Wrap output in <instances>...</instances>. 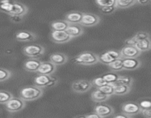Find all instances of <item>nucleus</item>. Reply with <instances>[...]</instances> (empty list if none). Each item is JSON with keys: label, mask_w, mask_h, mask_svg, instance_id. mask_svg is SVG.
<instances>
[{"label": "nucleus", "mask_w": 151, "mask_h": 118, "mask_svg": "<svg viewBox=\"0 0 151 118\" xmlns=\"http://www.w3.org/2000/svg\"><path fill=\"white\" fill-rule=\"evenodd\" d=\"M91 82L93 83V86H94L95 88H100V87L103 86L108 83L106 80L103 78V76L94 78L91 81Z\"/></svg>", "instance_id": "33"}, {"label": "nucleus", "mask_w": 151, "mask_h": 118, "mask_svg": "<svg viewBox=\"0 0 151 118\" xmlns=\"http://www.w3.org/2000/svg\"><path fill=\"white\" fill-rule=\"evenodd\" d=\"M122 112L128 114L130 117L137 115L142 112V109L139 104L135 102H127L122 106Z\"/></svg>", "instance_id": "10"}, {"label": "nucleus", "mask_w": 151, "mask_h": 118, "mask_svg": "<svg viewBox=\"0 0 151 118\" xmlns=\"http://www.w3.org/2000/svg\"><path fill=\"white\" fill-rule=\"evenodd\" d=\"M13 1L11 0H1L0 1V12L9 15L13 9Z\"/></svg>", "instance_id": "25"}, {"label": "nucleus", "mask_w": 151, "mask_h": 118, "mask_svg": "<svg viewBox=\"0 0 151 118\" xmlns=\"http://www.w3.org/2000/svg\"><path fill=\"white\" fill-rule=\"evenodd\" d=\"M92 87V82L88 80H78L72 83V90L77 94H84L89 91Z\"/></svg>", "instance_id": "6"}, {"label": "nucleus", "mask_w": 151, "mask_h": 118, "mask_svg": "<svg viewBox=\"0 0 151 118\" xmlns=\"http://www.w3.org/2000/svg\"><path fill=\"white\" fill-rule=\"evenodd\" d=\"M117 10L116 7L115 5L113 6H107V7H100V10L102 13L106 15H110L114 13Z\"/></svg>", "instance_id": "35"}, {"label": "nucleus", "mask_w": 151, "mask_h": 118, "mask_svg": "<svg viewBox=\"0 0 151 118\" xmlns=\"http://www.w3.org/2000/svg\"><path fill=\"white\" fill-rule=\"evenodd\" d=\"M83 13L81 11H71L65 16L64 19L69 24H81Z\"/></svg>", "instance_id": "20"}, {"label": "nucleus", "mask_w": 151, "mask_h": 118, "mask_svg": "<svg viewBox=\"0 0 151 118\" xmlns=\"http://www.w3.org/2000/svg\"><path fill=\"white\" fill-rule=\"evenodd\" d=\"M52 80L51 75L38 74L34 79V85L41 88H47V86Z\"/></svg>", "instance_id": "19"}, {"label": "nucleus", "mask_w": 151, "mask_h": 118, "mask_svg": "<svg viewBox=\"0 0 151 118\" xmlns=\"http://www.w3.org/2000/svg\"><path fill=\"white\" fill-rule=\"evenodd\" d=\"M111 72H119V71L124 70L123 69V63H122V58L117 59L114 61L111 62L110 64L108 65Z\"/></svg>", "instance_id": "27"}, {"label": "nucleus", "mask_w": 151, "mask_h": 118, "mask_svg": "<svg viewBox=\"0 0 151 118\" xmlns=\"http://www.w3.org/2000/svg\"><path fill=\"white\" fill-rule=\"evenodd\" d=\"M134 38H135V40L137 41H140V40L145 39V38H150V35L147 32H145V31H140V32H137L135 35H134Z\"/></svg>", "instance_id": "36"}, {"label": "nucleus", "mask_w": 151, "mask_h": 118, "mask_svg": "<svg viewBox=\"0 0 151 118\" xmlns=\"http://www.w3.org/2000/svg\"><path fill=\"white\" fill-rule=\"evenodd\" d=\"M41 60L38 58H29L27 59L24 63V69L27 72H37L40 65L41 63Z\"/></svg>", "instance_id": "16"}, {"label": "nucleus", "mask_w": 151, "mask_h": 118, "mask_svg": "<svg viewBox=\"0 0 151 118\" xmlns=\"http://www.w3.org/2000/svg\"><path fill=\"white\" fill-rule=\"evenodd\" d=\"M12 76V72L9 69L0 67V83L4 82L10 79Z\"/></svg>", "instance_id": "31"}, {"label": "nucleus", "mask_w": 151, "mask_h": 118, "mask_svg": "<svg viewBox=\"0 0 151 118\" xmlns=\"http://www.w3.org/2000/svg\"><path fill=\"white\" fill-rule=\"evenodd\" d=\"M91 97L93 101L95 102V103H103V102L109 100L111 96L108 95L107 94L103 92L100 88H96V89L91 92Z\"/></svg>", "instance_id": "21"}, {"label": "nucleus", "mask_w": 151, "mask_h": 118, "mask_svg": "<svg viewBox=\"0 0 151 118\" xmlns=\"http://www.w3.org/2000/svg\"><path fill=\"white\" fill-rule=\"evenodd\" d=\"M120 58H122V55H121L120 50H108V51L105 52V53H101L99 55L100 63L106 65L110 64L111 62L114 61L115 60Z\"/></svg>", "instance_id": "5"}, {"label": "nucleus", "mask_w": 151, "mask_h": 118, "mask_svg": "<svg viewBox=\"0 0 151 118\" xmlns=\"http://www.w3.org/2000/svg\"><path fill=\"white\" fill-rule=\"evenodd\" d=\"M140 107H141L142 110V109H147L151 108V99H144L142 100L139 103Z\"/></svg>", "instance_id": "37"}, {"label": "nucleus", "mask_w": 151, "mask_h": 118, "mask_svg": "<svg viewBox=\"0 0 151 118\" xmlns=\"http://www.w3.org/2000/svg\"><path fill=\"white\" fill-rule=\"evenodd\" d=\"M13 97V94L10 91L0 90V104H6Z\"/></svg>", "instance_id": "29"}, {"label": "nucleus", "mask_w": 151, "mask_h": 118, "mask_svg": "<svg viewBox=\"0 0 151 118\" xmlns=\"http://www.w3.org/2000/svg\"><path fill=\"white\" fill-rule=\"evenodd\" d=\"M44 94L43 88L37 86H27L23 87L19 91V97L25 101H35L42 97Z\"/></svg>", "instance_id": "1"}, {"label": "nucleus", "mask_w": 151, "mask_h": 118, "mask_svg": "<svg viewBox=\"0 0 151 118\" xmlns=\"http://www.w3.org/2000/svg\"><path fill=\"white\" fill-rule=\"evenodd\" d=\"M134 78H131V77L119 75V78H118L116 83L114 84H122V85L132 86L133 84H134Z\"/></svg>", "instance_id": "28"}, {"label": "nucleus", "mask_w": 151, "mask_h": 118, "mask_svg": "<svg viewBox=\"0 0 151 118\" xmlns=\"http://www.w3.org/2000/svg\"><path fill=\"white\" fill-rule=\"evenodd\" d=\"M83 117H86V118H101L98 114H97L96 112H94L92 114H87L85 115V116H83Z\"/></svg>", "instance_id": "41"}, {"label": "nucleus", "mask_w": 151, "mask_h": 118, "mask_svg": "<svg viewBox=\"0 0 151 118\" xmlns=\"http://www.w3.org/2000/svg\"><path fill=\"white\" fill-rule=\"evenodd\" d=\"M74 62L83 66H93L100 62L99 55L92 52H83L74 58Z\"/></svg>", "instance_id": "2"}, {"label": "nucleus", "mask_w": 151, "mask_h": 118, "mask_svg": "<svg viewBox=\"0 0 151 118\" xmlns=\"http://www.w3.org/2000/svg\"><path fill=\"white\" fill-rule=\"evenodd\" d=\"M121 55L123 58H138L141 55L142 53L139 51L135 46L125 45L120 50Z\"/></svg>", "instance_id": "12"}, {"label": "nucleus", "mask_w": 151, "mask_h": 118, "mask_svg": "<svg viewBox=\"0 0 151 118\" xmlns=\"http://www.w3.org/2000/svg\"><path fill=\"white\" fill-rule=\"evenodd\" d=\"M122 63H123L124 70L134 71L139 69L142 66L141 60H139L138 58H123L122 59Z\"/></svg>", "instance_id": "14"}, {"label": "nucleus", "mask_w": 151, "mask_h": 118, "mask_svg": "<svg viewBox=\"0 0 151 118\" xmlns=\"http://www.w3.org/2000/svg\"><path fill=\"white\" fill-rule=\"evenodd\" d=\"M94 111L101 118L110 117L114 113V109L111 106L101 103H99L98 104L94 106Z\"/></svg>", "instance_id": "11"}, {"label": "nucleus", "mask_w": 151, "mask_h": 118, "mask_svg": "<svg viewBox=\"0 0 151 118\" xmlns=\"http://www.w3.org/2000/svg\"><path fill=\"white\" fill-rule=\"evenodd\" d=\"M131 87L129 86L122 85V84H114V94L115 95H126L131 92Z\"/></svg>", "instance_id": "24"}, {"label": "nucleus", "mask_w": 151, "mask_h": 118, "mask_svg": "<svg viewBox=\"0 0 151 118\" xmlns=\"http://www.w3.org/2000/svg\"><path fill=\"white\" fill-rule=\"evenodd\" d=\"M58 83V79L56 77H52V80L50 82V83L47 86V88H51V87H54L55 86H56Z\"/></svg>", "instance_id": "38"}, {"label": "nucleus", "mask_w": 151, "mask_h": 118, "mask_svg": "<svg viewBox=\"0 0 151 118\" xmlns=\"http://www.w3.org/2000/svg\"><path fill=\"white\" fill-rule=\"evenodd\" d=\"M66 32L72 38L81 36L84 33L83 27L81 24H69Z\"/></svg>", "instance_id": "17"}, {"label": "nucleus", "mask_w": 151, "mask_h": 118, "mask_svg": "<svg viewBox=\"0 0 151 118\" xmlns=\"http://www.w3.org/2000/svg\"><path fill=\"white\" fill-rule=\"evenodd\" d=\"M68 60H69L68 56L62 53H55L50 56V61L57 66L64 65L68 61Z\"/></svg>", "instance_id": "18"}, {"label": "nucleus", "mask_w": 151, "mask_h": 118, "mask_svg": "<svg viewBox=\"0 0 151 118\" xmlns=\"http://www.w3.org/2000/svg\"><path fill=\"white\" fill-rule=\"evenodd\" d=\"M137 4V0H116L115 6L117 9H126Z\"/></svg>", "instance_id": "26"}, {"label": "nucleus", "mask_w": 151, "mask_h": 118, "mask_svg": "<svg viewBox=\"0 0 151 118\" xmlns=\"http://www.w3.org/2000/svg\"><path fill=\"white\" fill-rule=\"evenodd\" d=\"M103 78L106 80V82H107L108 83L114 84L116 83V81H117L118 78H119V75H118L117 74L115 73L114 72H111L103 75Z\"/></svg>", "instance_id": "30"}, {"label": "nucleus", "mask_w": 151, "mask_h": 118, "mask_svg": "<svg viewBox=\"0 0 151 118\" xmlns=\"http://www.w3.org/2000/svg\"><path fill=\"white\" fill-rule=\"evenodd\" d=\"M56 69H57V66L51 61H42L37 72L38 74L52 75L55 72Z\"/></svg>", "instance_id": "15"}, {"label": "nucleus", "mask_w": 151, "mask_h": 118, "mask_svg": "<svg viewBox=\"0 0 151 118\" xmlns=\"http://www.w3.org/2000/svg\"><path fill=\"white\" fill-rule=\"evenodd\" d=\"M114 118H128V117H130L129 116H128V114H126L125 113H124V112H122V113L120 114H118L116 115H114V116H113Z\"/></svg>", "instance_id": "42"}, {"label": "nucleus", "mask_w": 151, "mask_h": 118, "mask_svg": "<svg viewBox=\"0 0 151 118\" xmlns=\"http://www.w3.org/2000/svg\"><path fill=\"white\" fill-rule=\"evenodd\" d=\"M151 0H137V4H141V5H145V4H148Z\"/></svg>", "instance_id": "43"}, {"label": "nucleus", "mask_w": 151, "mask_h": 118, "mask_svg": "<svg viewBox=\"0 0 151 118\" xmlns=\"http://www.w3.org/2000/svg\"><path fill=\"white\" fill-rule=\"evenodd\" d=\"M15 38L21 42H31L37 39V35L29 30H20L16 33Z\"/></svg>", "instance_id": "13"}, {"label": "nucleus", "mask_w": 151, "mask_h": 118, "mask_svg": "<svg viewBox=\"0 0 151 118\" xmlns=\"http://www.w3.org/2000/svg\"><path fill=\"white\" fill-rule=\"evenodd\" d=\"M29 9L23 3L13 1V6L9 16L12 18H22L27 14Z\"/></svg>", "instance_id": "9"}, {"label": "nucleus", "mask_w": 151, "mask_h": 118, "mask_svg": "<svg viewBox=\"0 0 151 118\" xmlns=\"http://www.w3.org/2000/svg\"><path fill=\"white\" fill-rule=\"evenodd\" d=\"M142 114L147 118H151V108L147 109H142L141 112Z\"/></svg>", "instance_id": "39"}, {"label": "nucleus", "mask_w": 151, "mask_h": 118, "mask_svg": "<svg viewBox=\"0 0 151 118\" xmlns=\"http://www.w3.org/2000/svg\"><path fill=\"white\" fill-rule=\"evenodd\" d=\"M6 110L10 113H17L23 110L26 106V101L20 97H14L13 96L6 104Z\"/></svg>", "instance_id": "4"}, {"label": "nucleus", "mask_w": 151, "mask_h": 118, "mask_svg": "<svg viewBox=\"0 0 151 118\" xmlns=\"http://www.w3.org/2000/svg\"><path fill=\"white\" fill-rule=\"evenodd\" d=\"M135 47L139 50L141 53L150 51L151 50V38H145V39L138 41L135 44Z\"/></svg>", "instance_id": "22"}, {"label": "nucleus", "mask_w": 151, "mask_h": 118, "mask_svg": "<svg viewBox=\"0 0 151 118\" xmlns=\"http://www.w3.org/2000/svg\"><path fill=\"white\" fill-rule=\"evenodd\" d=\"M137 41H136L135 38H134V37H132V38H128V39L125 40V45L135 46L136 43H137Z\"/></svg>", "instance_id": "40"}, {"label": "nucleus", "mask_w": 151, "mask_h": 118, "mask_svg": "<svg viewBox=\"0 0 151 118\" xmlns=\"http://www.w3.org/2000/svg\"><path fill=\"white\" fill-rule=\"evenodd\" d=\"M50 38L56 44H65L72 39L66 30H52Z\"/></svg>", "instance_id": "7"}, {"label": "nucleus", "mask_w": 151, "mask_h": 118, "mask_svg": "<svg viewBox=\"0 0 151 118\" xmlns=\"http://www.w3.org/2000/svg\"><path fill=\"white\" fill-rule=\"evenodd\" d=\"M69 24L65 19L63 20H56L51 22L50 27L52 30H66Z\"/></svg>", "instance_id": "23"}, {"label": "nucleus", "mask_w": 151, "mask_h": 118, "mask_svg": "<svg viewBox=\"0 0 151 118\" xmlns=\"http://www.w3.org/2000/svg\"><path fill=\"white\" fill-rule=\"evenodd\" d=\"M95 2L99 7H103L115 5L116 0H95Z\"/></svg>", "instance_id": "34"}, {"label": "nucleus", "mask_w": 151, "mask_h": 118, "mask_svg": "<svg viewBox=\"0 0 151 118\" xmlns=\"http://www.w3.org/2000/svg\"><path fill=\"white\" fill-rule=\"evenodd\" d=\"M100 16L97 14L92 13H83L82 20H81V24L83 27H91L100 24Z\"/></svg>", "instance_id": "8"}, {"label": "nucleus", "mask_w": 151, "mask_h": 118, "mask_svg": "<svg viewBox=\"0 0 151 118\" xmlns=\"http://www.w3.org/2000/svg\"><path fill=\"white\" fill-rule=\"evenodd\" d=\"M98 88H100L101 91H103V92L107 94L108 95L111 96V97L114 94V83H107Z\"/></svg>", "instance_id": "32"}, {"label": "nucleus", "mask_w": 151, "mask_h": 118, "mask_svg": "<svg viewBox=\"0 0 151 118\" xmlns=\"http://www.w3.org/2000/svg\"><path fill=\"white\" fill-rule=\"evenodd\" d=\"M22 51L29 58H39L45 53V48L40 44H32L24 46Z\"/></svg>", "instance_id": "3"}]
</instances>
